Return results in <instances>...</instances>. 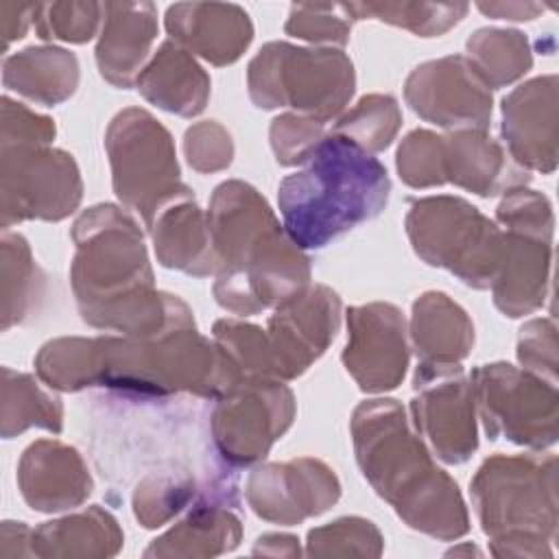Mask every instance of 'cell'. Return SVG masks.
Here are the masks:
<instances>
[{"label": "cell", "mask_w": 559, "mask_h": 559, "mask_svg": "<svg viewBox=\"0 0 559 559\" xmlns=\"http://www.w3.org/2000/svg\"><path fill=\"white\" fill-rule=\"evenodd\" d=\"M76 253L72 260V288L85 323L153 336L190 308L175 295L155 290L153 271L138 223L111 203L85 210L74 227Z\"/></svg>", "instance_id": "1"}, {"label": "cell", "mask_w": 559, "mask_h": 559, "mask_svg": "<svg viewBox=\"0 0 559 559\" xmlns=\"http://www.w3.org/2000/svg\"><path fill=\"white\" fill-rule=\"evenodd\" d=\"M207 223L216 253L214 297L225 310L255 314L308 288V258L249 183H221Z\"/></svg>", "instance_id": "2"}, {"label": "cell", "mask_w": 559, "mask_h": 559, "mask_svg": "<svg viewBox=\"0 0 559 559\" xmlns=\"http://www.w3.org/2000/svg\"><path fill=\"white\" fill-rule=\"evenodd\" d=\"M352 437L365 478L411 528L443 542L469 531L456 483L430 459L395 400L358 404Z\"/></svg>", "instance_id": "3"}, {"label": "cell", "mask_w": 559, "mask_h": 559, "mask_svg": "<svg viewBox=\"0 0 559 559\" xmlns=\"http://www.w3.org/2000/svg\"><path fill=\"white\" fill-rule=\"evenodd\" d=\"M238 382L218 345L197 332L192 312L153 336L85 338L87 386H107L140 400L175 393L218 400Z\"/></svg>", "instance_id": "4"}, {"label": "cell", "mask_w": 559, "mask_h": 559, "mask_svg": "<svg viewBox=\"0 0 559 559\" xmlns=\"http://www.w3.org/2000/svg\"><path fill=\"white\" fill-rule=\"evenodd\" d=\"M386 168L352 140L325 135L304 168L284 177L277 203L284 229L299 249H321L386 205Z\"/></svg>", "instance_id": "5"}, {"label": "cell", "mask_w": 559, "mask_h": 559, "mask_svg": "<svg viewBox=\"0 0 559 559\" xmlns=\"http://www.w3.org/2000/svg\"><path fill=\"white\" fill-rule=\"evenodd\" d=\"M341 299L328 286H308L277 306L269 328L238 319L214 323V343L238 380L286 382L301 376L334 341Z\"/></svg>", "instance_id": "6"}, {"label": "cell", "mask_w": 559, "mask_h": 559, "mask_svg": "<svg viewBox=\"0 0 559 559\" xmlns=\"http://www.w3.org/2000/svg\"><path fill=\"white\" fill-rule=\"evenodd\" d=\"M472 500L498 557H550L557 539V456H491L474 480Z\"/></svg>", "instance_id": "7"}, {"label": "cell", "mask_w": 559, "mask_h": 559, "mask_svg": "<svg viewBox=\"0 0 559 559\" xmlns=\"http://www.w3.org/2000/svg\"><path fill=\"white\" fill-rule=\"evenodd\" d=\"M247 85L258 107H293L323 124L347 107L356 76L341 50L271 41L251 59Z\"/></svg>", "instance_id": "8"}, {"label": "cell", "mask_w": 559, "mask_h": 559, "mask_svg": "<svg viewBox=\"0 0 559 559\" xmlns=\"http://www.w3.org/2000/svg\"><path fill=\"white\" fill-rule=\"evenodd\" d=\"M397 170L413 188L454 183L480 197L507 194L531 179L483 129H456L448 135L415 129L397 148Z\"/></svg>", "instance_id": "9"}, {"label": "cell", "mask_w": 559, "mask_h": 559, "mask_svg": "<svg viewBox=\"0 0 559 559\" xmlns=\"http://www.w3.org/2000/svg\"><path fill=\"white\" fill-rule=\"evenodd\" d=\"M406 231L415 253L432 266L448 269L474 288H489L502 260V231L459 197L413 201Z\"/></svg>", "instance_id": "10"}, {"label": "cell", "mask_w": 559, "mask_h": 559, "mask_svg": "<svg viewBox=\"0 0 559 559\" xmlns=\"http://www.w3.org/2000/svg\"><path fill=\"white\" fill-rule=\"evenodd\" d=\"M116 197L140 212L151 227L155 216L192 190L179 179L175 144L164 124L148 111H120L105 135Z\"/></svg>", "instance_id": "11"}, {"label": "cell", "mask_w": 559, "mask_h": 559, "mask_svg": "<svg viewBox=\"0 0 559 559\" xmlns=\"http://www.w3.org/2000/svg\"><path fill=\"white\" fill-rule=\"evenodd\" d=\"M83 197L76 162L66 151L35 142H0L2 227L41 218L61 221Z\"/></svg>", "instance_id": "12"}, {"label": "cell", "mask_w": 559, "mask_h": 559, "mask_svg": "<svg viewBox=\"0 0 559 559\" xmlns=\"http://www.w3.org/2000/svg\"><path fill=\"white\" fill-rule=\"evenodd\" d=\"M469 384L489 439L502 437L535 450L557 441L555 384L507 362L476 367Z\"/></svg>", "instance_id": "13"}, {"label": "cell", "mask_w": 559, "mask_h": 559, "mask_svg": "<svg viewBox=\"0 0 559 559\" xmlns=\"http://www.w3.org/2000/svg\"><path fill=\"white\" fill-rule=\"evenodd\" d=\"M295 417V397L284 382L240 380L216 400L210 428L221 456L247 467L266 456Z\"/></svg>", "instance_id": "14"}, {"label": "cell", "mask_w": 559, "mask_h": 559, "mask_svg": "<svg viewBox=\"0 0 559 559\" xmlns=\"http://www.w3.org/2000/svg\"><path fill=\"white\" fill-rule=\"evenodd\" d=\"M413 424L445 463H465L478 448L474 393L461 365H417Z\"/></svg>", "instance_id": "15"}, {"label": "cell", "mask_w": 559, "mask_h": 559, "mask_svg": "<svg viewBox=\"0 0 559 559\" xmlns=\"http://www.w3.org/2000/svg\"><path fill=\"white\" fill-rule=\"evenodd\" d=\"M411 109L445 129H483L491 120V92L467 57L452 55L417 66L404 85Z\"/></svg>", "instance_id": "16"}, {"label": "cell", "mask_w": 559, "mask_h": 559, "mask_svg": "<svg viewBox=\"0 0 559 559\" xmlns=\"http://www.w3.org/2000/svg\"><path fill=\"white\" fill-rule=\"evenodd\" d=\"M341 496L334 472L317 459L269 463L251 472L247 502L262 520L299 524L330 509Z\"/></svg>", "instance_id": "17"}, {"label": "cell", "mask_w": 559, "mask_h": 559, "mask_svg": "<svg viewBox=\"0 0 559 559\" xmlns=\"http://www.w3.org/2000/svg\"><path fill=\"white\" fill-rule=\"evenodd\" d=\"M347 347L343 365L362 391L395 389L408 365L404 317L391 304H367L347 312Z\"/></svg>", "instance_id": "18"}, {"label": "cell", "mask_w": 559, "mask_h": 559, "mask_svg": "<svg viewBox=\"0 0 559 559\" xmlns=\"http://www.w3.org/2000/svg\"><path fill=\"white\" fill-rule=\"evenodd\" d=\"M502 133L513 162L552 173L557 166V76H537L502 100Z\"/></svg>", "instance_id": "19"}, {"label": "cell", "mask_w": 559, "mask_h": 559, "mask_svg": "<svg viewBox=\"0 0 559 559\" xmlns=\"http://www.w3.org/2000/svg\"><path fill=\"white\" fill-rule=\"evenodd\" d=\"M173 41L214 66L234 63L253 39V24L236 4L179 2L166 11Z\"/></svg>", "instance_id": "20"}, {"label": "cell", "mask_w": 559, "mask_h": 559, "mask_svg": "<svg viewBox=\"0 0 559 559\" xmlns=\"http://www.w3.org/2000/svg\"><path fill=\"white\" fill-rule=\"evenodd\" d=\"M17 485L35 511L79 507L92 493V476L81 454L59 441L31 443L17 467Z\"/></svg>", "instance_id": "21"}, {"label": "cell", "mask_w": 559, "mask_h": 559, "mask_svg": "<svg viewBox=\"0 0 559 559\" xmlns=\"http://www.w3.org/2000/svg\"><path fill=\"white\" fill-rule=\"evenodd\" d=\"M96 46L100 76L116 87H131L157 35V11L151 2H105Z\"/></svg>", "instance_id": "22"}, {"label": "cell", "mask_w": 559, "mask_h": 559, "mask_svg": "<svg viewBox=\"0 0 559 559\" xmlns=\"http://www.w3.org/2000/svg\"><path fill=\"white\" fill-rule=\"evenodd\" d=\"M550 242L539 236L502 231V260L491 288L496 306L507 317H524L544 304Z\"/></svg>", "instance_id": "23"}, {"label": "cell", "mask_w": 559, "mask_h": 559, "mask_svg": "<svg viewBox=\"0 0 559 559\" xmlns=\"http://www.w3.org/2000/svg\"><path fill=\"white\" fill-rule=\"evenodd\" d=\"M162 266L205 277L216 273L207 214L199 210L192 192L166 205L148 227Z\"/></svg>", "instance_id": "24"}, {"label": "cell", "mask_w": 559, "mask_h": 559, "mask_svg": "<svg viewBox=\"0 0 559 559\" xmlns=\"http://www.w3.org/2000/svg\"><path fill=\"white\" fill-rule=\"evenodd\" d=\"M135 85L148 103L186 118L201 114L210 98L207 72L173 39L159 46Z\"/></svg>", "instance_id": "25"}, {"label": "cell", "mask_w": 559, "mask_h": 559, "mask_svg": "<svg viewBox=\"0 0 559 559\" xmlns=\"http://www.w3.org/2000/svg\"><path fill=\"white\" fill-rule=\"evenodd\" d=\"M411 336L419 362L456 365L474 345V325L459 304L432 290L413 304Z\"/></svg>", "instance_id": "26"}, {"label": "cell", "mask_w": 559, "mask_h": 559, "mask_svg": "<svg viewBox=\"0 0 559 559\" xmlns=\"http://www.w3.org/2000/svg\"><path fill=\"white\" fill-rule=\"evenodd\" d=\"M2 83L46 107L70 98L79 85V61L55 46H31L4 59Z\"/></svg>", "instance_id": "27"}, {"label": "cell", "mask_w": 559, "mask_h": 559, "mask_svg": "<svg viewBox=\"0 0 559 559\" xmlns=\"http://www.w3.org/2000/svg\"><path fill=\"white\" fill-rule=\"evenodd\" d=\"M201 498L192 513L146 548V557L221 555L238 546L240 520L229 511V500Z\"/></svg>", "instance_id": "28"}, {"label": "cell", "mask_w": 559, "mask_h": 559, "mask_svg": "<svg viewBox=\"0 0 559 559\" xmlns=\"http://www.w3.org/2000/svg\"><path fill=\"white\" fill-rule=\"evenodd\" d=\"M122 546L118 522L98 504L63 520L44 522L31 535L39 557H111Z\"/></svg>", "instance_id": "29"}, {"label": "cell", "mask_w": 559, "mask_h": 559, "mask_svg": "<svg viewBox=\"0 0 559 559\" xmlns=\"http://www.w3.org/2000/svg\"><path fill=\"white\" fill-rule=\"evenodd\" d=\"M0 419L4 439H11L13 435H20L33 426L61 432L63 408L57 397L39 389L33 376L2 367Z\"/></svg>", "instance_id": "30"}, {"label": "cell", "mask_w": 559, "mask_h": 559, "mask_svg": "<svg viewBox=\"0 0 559 559\" xmlns=\"http://www.w3.org/2000/svg\"><path fill=\"white\" fill-rule=\"evenodd\" d=\"M467 61L489 90L520 79L533 66L528 39L520 31L480 28L467 39Z\"/></svg>", "instance_id": "31"}, {"label": "cell", "mask_w": 559, "mask_h": 559, "mask_svg": "<svg viewBox=\"0 0 559 559\" xmlns=\"http://www.w3.org/2000/svg\"><path fill=\"white\" fill-rule=\"evenodd\" d=\"M44 277L20 234H2V330L20 323L41 295Z\"/></svg>", "instance_id": "32"}, {"label": "cell", "mask_w": 559, "mask_h": 559, "mask_svg": "<svg viewBox=\"0 0 559 559\" xmlns=\"http://www.w3.org/2000/svg\"><path fill=\"white\" fill-rule=\"evenodd\" d=\"M354 20L376 17L393 26H402L421 37H435L452 28L467 13L463 2H349L345 4Z\"/></svg>", "instance_id": "33"}, {"label": "cell", "mask_w": 559, "mask_h": 559, "mask_svg": "<svg viewBox=\"0 0 559 559\" xmlns=\"http://www.w3.org/2000/svg\"><path fill=\"white\" fill-rule=\"evenodd\" d=\"M402 124V114L393 96H362L334 127L332 133L352 140L367 153L386 148Z\"/></svg>", "instance_id": "34"}, {"label": "cell", "mask_w": 559, "mask_h": 559, "mask_svg": "<svg viewBox=\"0 0 559 559\" xmlns=\"http://www.w3.org/2000/svg\"><path fill=\"white\" fill-rule=\"evenodd\" d=\"M197 491L194 476L188 472H155L138 483L133 511L142 526L155 528L179 513Z\"/></svg>", "instance_id": "35"}, {"label": "cell", "mask_w": 559, "mask_h": 559, "mask_svg": "<svg viewBox=\"0 0 559 559\" xmlns=\"http://www.w3.org/2000/svg\"><path fill=\"white\" fill-rule=\"evenodd\" d=\"M103 20L98 2H50L35 4V31L41 39H63L72 44L90 41Z\"/></svg>", "instance_id": "36"}, {"label": "cell", "mask_w": 559, "mask_h": 559, "mask_svg": "<svg viewBox=\"0 0 559 559\" xmlns=\"http://www.w3.org/2000/svg\"><path fill=\"white\" fill-rule=\"evenodd\" d=\"M382 552L380 531L362 518H341L328 526L312 528L308 533V555L330 557V555H371Z\"/></svg>", "instance_id": "37"}, {"label": "cell", "mask_w": 559, "mask_h": 559, "mask_svg": "<svg viewBox=\"0 0 559 559\" xmlns=\"http://www.w3.org/2000/svg\"><path fill=\"white\" fill-rule=\"evenodd\" d=\"M354 17L345 4L330 2H301L293 4L284 31L314 44L343 46L349 39Z\"/></svg>", "instance_id": "38"}, {"label": "cell", "mask_w": 559, "mask_h": 559, "mask_svg": "<svg viewBox=\"0 0 559 559\" xmlns=\"http://www.w3.org/2000/svg\"><path fill=\"white\" fill-rule=\"evenodd\" d=\"M498 221L507 231H520L552 240V210L544 194L515 188L498 205Z\"/></svg>", "instance_id": "39"}, {"label": "cell", "mask_w": 559, "mask_h": 559, "mask_svg": "<svg viewBox=\"0 0 559 559\" xmlns=\"http://www.w3.org/2000/svg\"><path fill=\"white\" fill-rule=\"evenodd\" d=\"M323 138V124L299 114H284L271 124V146L282 166L304 164Z\"/></svg>", "instance_id": "40"}, {"label": "cell", "mask_w": 559, "mask_h": 559, "mask_svg": "<svg viewBox=\"0 0 559 559\" xmlns=\"http://www.w3.org/2000/svg\"><path fill=\"white\" fill-rule=\"evenodd\" d=\"M183 151L188 164L199 173L223 170L231 164L234 144L229 133L212 120L199 122L186 131Z\"/></svg>", "instance_id": "41"}, {"label": "cell", "mask_w": 559, "mask_h": 559, "mask_svg": "<svg viewBox=\"0 0 559 559\" xmlns=\"http://www.w3.org/2000/svg\"><path fill=\"white\" fill-rule=\"evenodd\" d=\"M518 358L526 371L555 384L557 382V330L548 319L528 321L520 330Z\"/></svg>", "instance_id": "42"}, {"label": "cell", "mask_w": 559, "mask_h": 559, "mask_svg": "<svg viewBox=\"0 0 559 559\" xmlns=\"http://www.w3.org/2000/svg\"><path fill=\"white\" fill-rule=\"evenodd\" d=\"M55 138V122L35 114L26 105L2 96V122L0 142H35L50 144Z\"/></svg>", "instance_id": "43"}, {"label": "cell", "mask_w": 559, "mask_h": 559, "mask_svg": "<svg viewBox=\"0 0 559 559\" xmlns=\"http://www.w3.org/2000/svg\"><path fill=\"white\" fill-rule=\"evenodd\" d=\"M33 17H35V4H15V2L0 4V24H2L4 48H9V44L13 39L24 37Z\"/></svg>", "instance_id": "44"}, {"label": "cell", "mask_w": 559, "mask_h": 559, "mask_svg": "<svg viewBox=\"0 0 559 559\" xmlns=\"http://www.w3.org/2000/svg\"><path fill=\"white\" fill-rule=\"evenodd\" d=\"M478 9L485 15H491L496 20H533L537 13L544 11L542 4H533V2H480Z\"/></svg>", "instance_id": "45"}]
</instances>
